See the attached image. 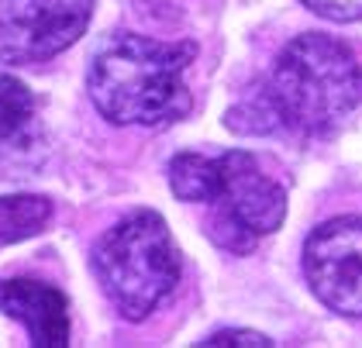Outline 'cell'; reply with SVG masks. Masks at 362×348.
I'll list each match as a JSON object with an SVG mask.
<instances>
[{"label":"cell","instance_id":"cell-1","mask_svg":"<svg viewBox=\"0 0 362 348\" xmlns=\"http://www.w3.org/2000/svg\"><path fill=\"white\" fill-rule=\"evenodd\" d=\"M362 100V66L345 42L321 31L293 38L273 62L269 80L242 108L252 121L242 132H293L325 138L338 132Z\"/></svg>","mask_w":362,"mask_h":348},{"label":"cell","instance_id":"cell-2","mask_svg":"<svg viewBox=\"0 0 362 348\" xmlns=\"http://www.w3.org/2000/svg\"><path fill=\"white\" fill-rule=\"evenodd\" d=\"M194 59V42H159L132 31L114 35L90 62V100L111 124L166 128L194 108L187 86Z\"/></svg>","mask_w":362,"mask_h":348},{"label":"cell","instance_id":"cell-3","mask_svg":"<svg viewBox=\"0 0 362 348\" xmlns=\"http://www.w3.org/2000/svg\"><path fill=\"white\" fill-rule=\"evenodd\" d=\"M169 187L180 200L204 207L214 245L235 255L252 252L286 217V193L249 152H180L169 162Z\"/></svg>","mask_w":362,"mask_h":348},{"label":"cell","instance_id":"cell-4","mask_svg":"<svg viewBox=\"0 0 362 348\" xmlns=\"http://www.w3.org/2000/svg\"><path fill=\"white\" fill-rule=\"evenodd\" d=\"M90 269L114 311L128 321H141L173 294L183 262L163 214L132 211L97 238Z\"/></svg>","mask_w":362,"mask_h":348},{"label":"cell","instance_id":"cell-5","mask_svg":"<svg viewBox=\"0 0 362 348\" xmlns=\"http://www.w3.org/2000/svg\"><path fill=\"white\" fill-rule=\"evenodd\" d=\"M93 0H0V62H42L83 38Z\"/></svg>","mask_w":362,"mask_h":348},{"label":"cell","instance_id":"cell-6","mask_svg":"<svg viewBox=\"0 0 362 348\" xmlns=\"http://www.w3.org/2000/svg\"><path fill=\"white\" fill-rule=\"evenodd\" d=\"M304 276L328 311L362 318V217H334L310 231Z\"/></svg>","mask_w":362,"mask_h":348},{"label":"cell","instance_id":"cell-7","mask_svg":"<svg viewBox=\"0 0 362 348\" xmlns=\"http://www.w3.org/2000/svg\"><path fill=\"white\" fill-rule=\"evenodd\" d=\"M0 314L25 324L31 345L66 348L69 345V303L62 290L42 279H0Z\"/></svg>","mask_w":362,"mask_h":348},{"label":"cell","instance_id":"cell-8","mask_svg":"<svg viewBox=\"0 0 362 348\" xmlns=\"http://www.w3.org/2000/svg\"><path fill=\"white\" fill-rule=\"evenodd\" d=\"M52 221V200L38 193H11L0 197V245L35 238Z\"/></svg>","mask_w":362,"mask_h":348},{"label":"cell","instance_id":"cell-9","mask_svg":"<svg viewBox=\"0 0 362 348\" xmlns=\"http://www.w3.org/2000/svg\"><path fill=\"white\" fill-rule=\"evenodd\" d=\"M35 117V97L18 76L0 73V141L18 138Z\"/></svg>","mask_w":362,"mask_h":348},{"label":"cell","instance_id":"cell-10","mask_svg":"<svg viewBox=\"0 0 362 348\" xmlns=\"http://www.w3.org/2000/svg\"><path fill=\"white\" fill-rule=\"evenodd\" d=\"M300 4L328 21H338V25L362 21V0H300Z\"/></svg>","mask_w":362,"mask_h":348},{"label":"cell","instance_id":"cell-11","mask_svg":"<svg viewBox=\"0 0 362 348\" xmlns=\"http://www.w3.org/2000/svg\"><path fill=\"white\" fill-rule=\"evenodd\" d=\"M200 345H273V342L259 331H214Z\"/></svg>","mask_w":362,"mask_h":348}]
</instances>
